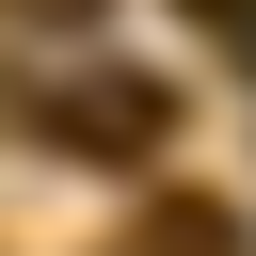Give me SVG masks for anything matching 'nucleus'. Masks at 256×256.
<instances>
[{"instance_id": "obj_2", "label": "nucleus", "mask_w": 256, "mask_h": 256, "mask_svg": "<svg viewBox=\"0 0 256 256\" xmlns=\"http://www.w3.org/2000/svg\"><path fill=\"white\" fill-rule=\"evenodd\" d=\"M128 256H240V208H208V192H176V208H160V224H144Z\"/></svg>"}, {"instance_id": "obj_3", "label": "nucleus", "mask_w": 256, "mask_h": 256, "mask_svg": "<svg viewBox=\"0 0 256 256\" xmlns=\"http://www.w3.org/2000/svg\"><path fill=\"white\" fill-rule=\"evenodd\" d=\"M192 16H208V48H224V64L256 80V0H192Z\"/></svg>"}, {"instance_id": "obj_4", "label": "nucleus", "mask_w": 256, "mask_h": 256, "mask_svg": "<svg viewBox=\"0 0 256 256\" xmlns=\"http://www.w3.org/2000/svg\"><path fill=\"white\" fill-rule=\"evenodd\" d=\"M0 16H32V32H80V16H96V0H0Z\"/></svg>"}, {"instance_id": "obj_1", "label": "nucleus", "mask_w": 256, "mask_h": 256, "mask_svg": "<svg viewBox=\"0 0 256 256\" xmlns=\"http://www.w3.org/2000/svg\"><path fill=\"white\" fill-rule=\"evenodd\" d=\"M160 128H176V80H144V64L48 80V144H64V160H160Z\"/></svg>"}]
</instances>
